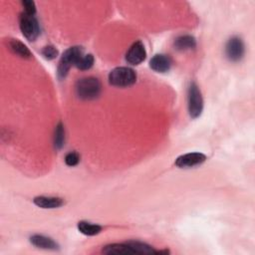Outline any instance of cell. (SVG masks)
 <instances>
[{"instance_id":"6da1fadb","label":"cell","mask_w":255,"mask_h":255,"mask_svg":"<svg viewBox=\"0 0 255 255\" xmlns=\"http://www.w3.org/2000/svg\"><path fill=\"white\" fill-rule=\"evenodd\" d=\"M78 98L85 101L95 100L102 93V84L95 77H86L77 81L75 86Z\"/></svg>"},{"instance_id":"7a4b0ae2","label":"cell","mask_w":255,"mask_h":255,"mask_svg":"<svg viewBox=\"0 0 255 255\" xmlns=\"http://www.w3.org/2000/svg\"><path fill=\"white\" fill-rule=\"evenodd\" d=\"M83 55L84 49L81 46H73L63 53L57 69V76L59 80H64L67 77L71 67L75 66Z\"/></svg>"},{"instance_id":"3957f363","label":"cell","mask_w":255,"mask_h":255,"mask_svg":"<svg viewBox=\"0 0 255 255\" xmlns=\"http://www.w3.org/2000/svg\"><path fill=\"white\" fill-rule=\"evenodd\" d=\"M109 83L114 87L127 88L135 84L137 76L133 69L128 67H117L109 74Z\"/></svg>"},{"instance_id":"277c9868","label":"cell","mask_w":255,"mask_h":255,"mask_svg":"<svg viewBox=\"0 0 255 255\" xmlns=\"http://www.w3.org/2000/svg\"><path fill=\"white\" fill-rule=\"evenodd\" d=\"M187 107L188 114L191 119H197L203 111V98L199 87L196 83H190L187 91Z\"/></svg>"},{"instance_id":"5b68a950","label":"cell","mask_w":255,"mask_h":255,"mask_svg":"<svg viewBox=\"0 0 255 255\" xmlns=\"http://www.w3.org/2000/svg\"><path fill=\"white\" fill-rule=\"evenodd\" d=\"M19 26L22 34L28 41H35L40 35V26L35 15L21 13L19 17Z\"/></svg>"},{"instance_id":"8992f818","label":"cell","mask_w":255,"mask_h":255,"mask_svg":"<svg viewBox=\"0 0 255 255\" xmlns=\"http://www.w3.org/2000/svg\"><path fill=\"white\" fill-rule=\"evenodd\" d=\"M245 55V45L238 36H233L226 42L225 56L230 62H239Z\"/></svg>"},{"instance_id":"52a82bcc","label":"cell","mask_w":255,"mask_h":255,"mask_svg":"<svg viewBox=\"0 0 255 255\" xmlns=\"http://www.w3.org/2000/svg\"><path fill=\"white\" fill-rule=\"evenodd\" d=\"M146 58V51L141 41H136L132 43L126 54V61L132 65L136 66L142 63Z\"/></svg>"},{"instance_id":"ba28073f","label":"cell","mask_w":255,"mask_h":255,"mask_svg":"<svg viewBox=\"0 0 255 255\" xmlns=\"http://www.w3.org/2000/svg\"><path fill=\"white\" fill-rule=\"evenodd\" d=\"M206 160V155L201 152H189L179 155L175 159V165L179 168H189L203 163Z\"/></svg>"},{"instance_id":"9c48e42d","label":"cell","mask_w":255,"mask_h":255,"mask_svg":"<svg viewBox=\"0 0 255 255\" xmlns=\"http://www.w3.org/2000/svg\"><path fill=\"white\" fill-rule=\"evenodd\" d=\"M172 60L168 55L156 54L149 61V67L151 70L157 73H166L170 70Z\"/></svg>"},{"instance_id":"30bf717a","label":"cell","mask_w":255,"mask_h":255,"mask_svg":"<svg viewBox=\"0 0 255 255\" xmlns=\"http://www.w3.org/2000/svg\"><path fill=\"white\" fill-rule=\"evenodd\" d=\"M33 202L35 205H37L40 208L43 209H54L61 207L65 202L63 198L61 197H55V196H36L33 199Z\"/></svg>"},{"instance_id":"8fae6325","label":"cell","mask_w":255,"mask_h":255,"mask_svg":"<svg viewBox=\"0 0 255 255\" xmlns=\"http://www.w3.org/2000/svg\"><path fill=\"white\" fill-rule=\"evenodd\" d=\"M30 242L37 248L46 249V250H59V245L56 241L52 238L41 235V234H34L30 237Z\"/></svg>"},{"instance_id":"7c38bea8","label":"cell","mask_w":255,"mask_h":255,"mask_svg":"<svg viewBox=\"0 0 255 255\" xmlns=\"http://www.w3.org/2000/svg\"><path fill=\"white\" fill-rule=\"evenodd\" d=\"M173 45L174 48L178 51L192 50L196 47V40L191 35H181L175 38Z\"/></svg>"},{"instance_id":"4fadbf2b","label":"cell","mask_w":255,"mask_h":255,"mask_svg":"<svg viewBox=\"0 0 255 255\" xmlns=\"http://www.w3.org/2000/svg\"><path fill=\"white\" fill-rule=\"evenodd\" d=\"M102 252L105 254H134L127 242L109 244L103 248Z\"/></svg>"},{"instance_id":"5bb4252c","label":"cell","mask_w":255,"mask_h":255,"mask_svg":"<svg viewBox=\"0 0 255 255\" xmlns=\"http://www.w3.org/2000/svg\"><path fill=\"white\" fill-rule=\"evenodd\" d=\"M9 48L15 55H17L23 59H29L32 57V54H31L30 50L27 48V46L24 45L19 40L12 39L9 42Z\"/></svg>"},{"instance_id":"9a60e30c","label":"cell","mask_w":255,"mask_h":255,"mask_svg":"<svg viewBox=\"0 0 255 255\" xmlns=\"http://www.w3.org/2000/svg\"><path fill=\"white\" fill-rule=\"evenodd\" d=\"M78 230L83 233L84 235H87V236H94V235H97L99 234L103 227L99 224H95V223H91V222H88V221H80L78 222Z\"/></svg>"},{"instance_id":"2e32d148","label":"cell","mask_w":255,"mask_h":255,"mask_svg":"<svg viewBox=\"0 0 255 255\" xmlns=\"http://www.w3.org/2000/svg\"><path fill=\"white\" fill-rule=\"evenodd\" d=\"M65 144V128L64 125L60 122L54 131V147L57 150H60Z\"/></svg>"},{"instance_id":"e0dca14e","label":"cell","mask_w":255,"mask_h":255,"mask_svg":"<svg viewBox=\"0 0 255 255\" xmlns=\"http://www.w3.org/2000/svg\"><path fill=\"white\" fill-rule=\"evenodd\" d=\"M127 243L130 246L133 253H139V254L156 253V251L146 243H143L140 241H128Z\"/></svg>"},{"instance_id":"ac0fdd59","label":"cell","mask_w":255,"mask_h":255,"mask_svg":"<svg viewBox=\"0 0 255 255\" xmlns=\"http://www.w3.org/2000/svg\"><path fill=\"white\" fill-rule=\"evenodd\" d=\"M94 63H95V58L92 54H86V55H83L79 60L78 62L76 63V67L79 69V70H82V71H87V70H90L93 66H94Z\"/></svg>"},{"instance_id":"d6986e66","label":"cell","mask_w":255,"mask_h":255,"mask_svg":"<svg viewBox=\"0 0 255 255\" xmlns=\"http://www.w3.org/2000/svg\"><path fill=\"white\" fill-rule=\"evenodd\" d=\"M41 54L42 56L46 59V60H54L58 57L59 55V51L56 49V47H54L53 45H48V46H45L42 51H41Z\"/></svg>"},{"instance_id":"ffe728a7","label":"cell","mask_w":255,"mask_h":255,"mask_svg":"<svg viewBox=\"0 0 255 255\" xmlns=\"http://www.w3.org/2000/svg\"><path fill=\"white\" fill-rule=\"evenodd\" d=\"M80 161V154L76 151H70L65 156V163L68 166H75Z\"/></svg>"},{"instance_id":"44dd1931","label":"cell","mask_w":255,"mask_h":255,"mask_svg":"<svg viewBox=\"0 0 255 255\" xmlns=\"http://www.w3.org/2000/svg\"><path fill=\"white\" fill-rule=\"evenodd\" d=\"M22 6L24 8V13L29 14V15L36 14V5H35L34 1L24 0V1H22Z\"/></svg>"}]
</instances>
